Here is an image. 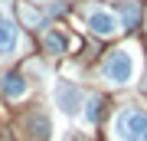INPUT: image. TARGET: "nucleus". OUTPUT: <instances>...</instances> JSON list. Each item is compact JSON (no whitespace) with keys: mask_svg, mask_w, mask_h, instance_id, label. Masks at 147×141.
<instances>
[{"mask_svg":"<svg viewBox=\"0 0 147 141\" xmlns=\"http://www.w3.org/2000/svg\"><path fill=\"white\" fill-rule=\"evenodd\" d=\"M134 72H137V59H134V49H127V46L111 49L105 56V63H101V76L111 85H127L134 79Z\"/></svg>","mask_w":147,"mask_h":141,"instance_id":"obj_1","label":"nucleus"},{"mask_svg":"<svg viewBox=\"0 0 147 141\" xmlns=\"http://www.w3.org/2000/svg\"><path fill=\"white\" fill-rule=\"evenodd\" d=\"M118 141H147V112L144 108H121L115 115Z\"/></svg>","mask_w":147,"mask_h":141,"instance_id":"obj_2","label":"nucleus"},{"mask_svg":"<svg viewBox=\"0 0 147 141\" xmlns=\"http://www.w3.org/2000/svg\"><path fill=\"white\" fill-rule=\"evenodd\" d=\"M85 23H88V30L95 33V36H115V33L121 30V23H118V16L105 10V7H95V10L85 13Z\"/></svg>","mask_w":147,"mask_h":141,"instance_id":"obj_3","label":"nucleus"},{"mask_svg":"<svg viewBox=\"0 0 147 141\" xmlns=\"http://www.w3.org/2000/svg\"><path fill=\"white\" fill-rule=\"evenodd\" d=\"M20 46V30L13 26V20L0 10V56H10V52Z\"/></svg>","mask_w":147,"mask_h":141,"instance_id":"obj_4","label":"nucleus"},{"mask_svg":"<svg viewBox=\"0 0 147 141\" xmlns=\"http://www.w3.org/2000/svg\"><path fill=\"white\" fill-rule=\"evenodd\" d=\"M56 102H59V108H62V112H69V115H72V112H79L82 95H79V89H75V85L62 82V85L56 89Z\"/></svg>","mask_w":147,"mask_h":141,"instance_id":"obj_5","label":"nucleus"},{"mask_svg":"<svg viewBox=\"0 0 147 141\" xmlns=\"http://www.w3.org/2000/svg\"><path fill=\"white\" fill-rule=\"evenodd\" d=\"M118 23H124L127 30H137V23H141V3H137V0H127V3L121 7V20Z\"/></svg>","mask_w":147,"mask_h":141,"instance_id":"obj_6","label":"nucleus"},{"mask_svg":"<svg viewBox=\"0 0 147 141\" xmlns=\"http://www.w3.org/2000/svg\"><path fill=\"white\" fill-rule=\"evenodd\" d=\"M3 92H7V99H23V95H26V82H23V76L10 72V76L3 79Z\"/></svg>","mask_w":147,"mask_h":141,"instance_id":"obj_7","label":"nucleus"},{"mask_svg":"<svg viewBox=\"0 0 147 141\" xmlns=\"http://www.w3.org/2000/svg\"><path fill=\"white\" fill-rule=\"evenodd\" d=\"M101 105H105L101 95H92V99L85 102V125H95V121L101 118Z\"/></svg>","mask_w":147,"mask_h":141,"instance_id":"obj_8","label":"nucleus"},{"mask_svg":"<svg viewBox=\"0 0 147 141\" xmlns=\"http://www.w3.org/2000/svg\"><path fill=\"white\" fill-rule=\"evenodd\" d=\"M26 125H30L33 131H36V135H33V141H46V135H49V125H46V118H39V115H36V118H30Z\"/></svg>","mask_w":147,"mask_h":141,"instance_id":"obj_9","label":"nucleus"},{"mask_svg":"<svg viewBox=\"0 0 147 141\" xmlns=\"http://www.w3.org/2000/svg\"><path fill=\"white\" fill-rule=\"evenodd\" d=\"M65 46H69V43L59 36V33H46V49L49 52H65Z\"/></svg>","mask_w":147,"mask_h":141,"instance_id":"obj_10","label":"nucleus"},{"mask_svg":"<svg viewBox=\"0 0 147 141\" xmlns=\"http://www.w3.org/2000/svg\"><path fill=\"white\" fill-rule=\"evenodd\" d=\"M20 13H23V20H26L30 26H39V13H36V10H33V7H30V3H23V7H20Z\"/></svg>","mask_w":147,"mask_h":141,"instance_id":"obj_11","label":"nucleus"}]
</instances>
